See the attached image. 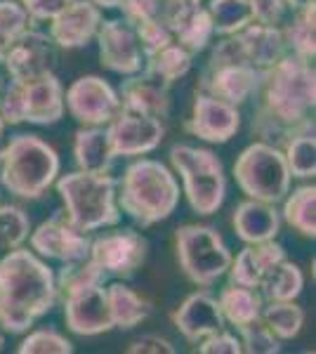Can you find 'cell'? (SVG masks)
Here are the masks:
<instances>
[{"label": "cell", "mask_w": 316, "mask_h": 354, "mask_svg": "<svg viewBox=\"0 0 316 354\" xmlns=\"http://www.w3.org/2000/svg\"><path fill=\"white\" fill-rule=\"evenodd\" d=\"M132 26H135L137 41H140V45H142V53H145V57L156 53V50H160V48H165V45L175 43L172 31L163 19H147V21H140V24H132Z\"/></svg>", "instance_id": "obj_40"}, {"label": "cell", "mask_w": 316, "mask_h": 354, "mask_svg": "<svg viewBox=\"0 0 316 354\" xmlns=\"http://www.w3.org/2000/svg\"><path fill=\"white\" fill-rule=\"evenodd\" d=\"M90 3H95L97 8H104V10H116V8H120V3L123 0H90Z\"/></svg>", "instance_id": "obj_50"}, {"label": "cell", "mask_w": 316, "mask_h": 354, "mask_svg": "<svg viewBox=\"0 0 316 354\" xmlns=\"http://www.w3.org/2000/svg\"><path fill=\"white\" fill-rule=\"evenodd\" d=\"M177 3H203V0H177Z\"/></svg>", "instance_id": "obj_53"}, {"label": "cell", "mask_w": 316, "mask_h": 354, "mask_svg": "<svg viewBox=\"0 0 316 354\" xmlns=\"http://www.w3.org/2000/svg\"><path fill=\"white\" fill-rule=\"evenodd\" d=\"M281 260H286V248L274 241V239L262 241V243H248L236 258H232V265H229V270H227L229 283L260 288L267 272Z\"/></svg>", "instance_id": "obj_23"}, {"label": "cell", "mask_w": 316, "mask_h": 354, "mask_svg": "<svg viewBox=\"0 0 316 354\" xmlns=\"http://www.w3.org/2000/svg\"><path fill=\"white\" fill-rule=\"evenodd\" d=\"M3 88H5V81H3V78H0V93H3Z\"/></svg>", "instance_id": "obj_54"}, {"label": "cell", "mask_w": 316, "mask_h": 354, "mask_svg": "<svg viewBox=\"0 0 316 354\" xmlns=\"http://www.w3.org/2000/svg\"><path fill=\"white\" fill-rule=\"evenodd\" d=\"M316 0L309 5H304L302 10H295V17L281 28L284 33L286 50L290 55L300 57L304 62H314L316 57Z\"/></svg>", "instance_id": "obj_30"}, {"label": "cell", "mask_w": 316, "mask_h": 354, "mask_svg": "<svg viewBox=\"0 0 316 354\" xmlns=\"http://www.w3.org/2000/svg\"><path fill=\"white\" fill-rule=\"evenodd\" d=\"M260 288H262V298L267 302L297 300L304 288V274L295 262L281 260L267 272V277L262 279Z\"/></svg>", "instance_id": "obj_32"}, {"label": "cell", "mask_w": 316, "mask_h": 354, "mask_svg": "<svg viewBox=\"0 0 316 354\" xmlns=\"http://www.w3.org/2000/svg\"><path fill=\"white\" fill-rule=\"evenodd\" d=\"M281 220H286V225H290L302 236L314 239L316 236V187L302 185L286 194Z\"/></svg>", "instance_id": "obj_31"}, {"label": "cell", "mask_w": 316, "mask_h": 354, "mask_svg": "<svg viewBox=\"0 0 316 354\" xmlns=\"http://www.w3.org/2000/svg\"><path fill=\"white\" fill-rule=\"evenodd\" d=\"M64 106L80 125H106L120 109V97L104 78L90 73L68 85Z\"/></svg>", "instance_id": "obj_11"}, {"label": "cell", "mask_w": 316, "mask_h": 354, "mask_svg": "<svg viewBox=\"0 0 316 354\" xmlns=\"http://www.w3.org/2000/svg\"><path fill=\"white\" fill-rule=\"evenodd\" d=\"M10 73V83H26L53 73L57 64V45L43 31L28 28L17 36L3 59Z\"/></svg>", "instance_id": "obj_12"}, {"label": "cell", "mask_w": 316, "mask_h": 354, "mask_svg": "<svg viewBox=\"0 0 316 354\" xmlns=\"http://www.w3.org/2000/svg\"><path fill=\"white\" fill-rule=\"evenodd\" d=\"M73 161H76L78 170H85V173H109L111 170L116 156L109 145L106 125H83L73 135Z\"/></svg>", "instance_id": "obj_25"}, {"label": "cell", "mask_w": 316, "mask_h": 354, "mask_svg": "<svg viewBox=\"0 0 316 354\" xmlns=\"http://www.w3.org/2000/svg\"><path fill=\"white\" fill-rule=\"evenodd\" d=\"M260 104L252 118V133L262 142L281 147L288 135L314 123L316 73L312 62L284 55L272 66L262 68Z\"/></svg>", "instance_id": "obj_1"}, {"label": "cell", "mask_w": 316, "mask_h": 354, "mask_svg": "<svg viewBox=\"0 0 316 354\" xmlns=\"http://www.w3.org/2000/svg\"><path fill=\"white\" fill-rule=\"evenodd\" d=\"M180 182L168 165L154 158H137L116 182V201L120 213L142 227L168 220L180 205Z\"/></svg>", "instance_id": "obj_3"}, {"label": "cell", "mask_w": 316, "mask_h": 354, "mask_svg": "<svg viewBox=\"0 0 316 354\" xmlns=\"http://www.w3.org/2000/svg\"><path fill=\"white\" fill-rule=\"evenodd\" d=\"M125 352L128 354H175L177 347L172 345L168 338H163V335L147 333L132 340Z\"/></svg>", "instance_id": "obj_47"}, {"label": "cell", "mask_w": 316, "mask_h": 354, "mask_svg": "<svg viewBox=\"0 0 316 354\" xmlns=\"http://www.w3.org/2000/svg\"><path fill=\"white\" fill-rule=\"evenodd\" d=\"M149 243L135 230H116L90 241L88 258L106 277H132L147 260Z\"/></svg>", "instance_id": "obj_10"}, {"label": "cell", "mask_w": 316, "mask_h": 354, "mask_svg": "<svg viewBox=\"0 0 316 354\" xmlns=\"http://www.w3.org/2000/svg\"><path fill=\"white\" fill-rule=\"evenodd\" d=\"M239 330V340L243 352L248 354H279L281 352V340L272 330L267 328V324L262 322H252L248 326H241Z\"/></svg>", "instance_id": "obj_39"}, {"label": "cell", "mask_w": 316, "mask_h": 354, "mask_svg": "<svg viewBox=\"0 0 316 354\" xmlns=\"http://www.w3.org/2000/svg\"><path fill=\"white\" fill-rule=\"evenodd\" d=\"M241 45H243L245 59L250 66L255 68H267L274 62H279L286 55V43H284V33L279 26H267V24H257L250 21L245 28H241L236 33Z\"/></svg>", "instance_id": "obj_26"}, {"label": "cell", "mask_w": 316, "mask_h": 354, "mask_svg": "<svg viewBox=\"0 0 316 354\" xmlns=\"http://www.w3.org/2000/svg\"><path fill=\"white\" fill-rule=\"evenodd\" d=\"M24 100V123L33 125H55L64 118V85L53 73L26 83H17Z\"/></svg>", "instance_id": "obj_21"}, {"label": "cell", "mask_w": 316, "mask_h": 354, "mask_svg": "<svg viewBox=\"0 0 316 354\" xmlns=\"http://www.w3.org/2000/svg\"><path fill=\"white\" fill-rule=\"evenodd\" d=\"M284 151L286 165L290 170V177L297 180H309L316 175V137H314V123L304 125L295 130L284 140L279 147Z\"/></svg>", "instance_id": "obj_29"}, {"label": "cell", "mask_w": 316, "mask_h": 354, "mask_svg": "<svg viewBox=\"0 0 316 354\" xmlns=\"http://www.w3.org/2000/svg\"><path fill=\"white\" fill-rule=\"evenodd\" d=\"M145 59L147 62L142 68H147L154 76L163 78V81L170 85L175 81H180V78H185L194 66V55L177 43L165 45V48L156 50V53H151L149 57H145Z\"/></svg>", "instance_id": "obj_33"}, {"label": "cell", "mask_w": 316, "mask_h": 354, "mask_svg": "<svg viewBox=\"0 0 316 354\" xmlns=\"http://www.w3.org/2000/svg\"><path fill=\"white\" fill-rule=\"evenodd\" d=\"M234 177L245 196L267 203L284 201L292 182L284 151L262 140L252 142L239 153L234 163Z\"/></svg>", "instance_id": "obj_8"}, {"label": "cell", "mask_w": 316, "mask_h": 354, "mask_svg": "<svg viewBox=\"0 0 316 354\" xmlns=\"http://www.w3.org/2000/svg\"><path fill=\"white\" fill-rule=\"evenodd\" d=\"M64 322L76 335H100L113 328L104 283L76 288L64 293Z\"/></svg>", "instance_id": "obj_16"}, {"label": "cell", "mask_w": 316, "mask_h": 354, "mask_svg": "<svg viewBox=\"0 0 316 354\" xmlns=\"http://www.w3.org/2000/svg\"><path fill=\"white\" fill-rule=\"evenodd\" d=\"M31 250L40 255L43 260H57V262H76L88 258L90 253V239L88 234L78 232L71 222L66 220L64 213H57L50 220L40 225L28 234Z\"/></svg>", "instance_id": "obj_13"}, {"label": "cell", "mask_w": 316, "mask_h": 354, "mask_svg": "<svg viewBox=\"0 0 316 354\" xmlns=\"http://www.w3.org/2000/svg\"><path fill=\"white\" fill-rule=\"evenodd\" d=\"M106 300L109 310H111L113 328L132 330L140 326L142 322H147L149 314H151V305L130 286H125V283L116 281L111 286H106Z\"/></svg>", "instance_id": "obj_28"}, {"label": "cell", "mask_w": 316, "mask_h": 354, "mask_svg": "<svg viewBox=\"0 0 316 354\" xmlns=\"http://www.w3.org/2000/svg\"><path fill=\"white\" fill-rule=\"evenodd\" d=\"M59 298L55 272L28 248L5 250L0 258V328L26 333L38 319L53 312Z\"/></svg>", "instance_id": "obj_2"}, {"label": "cell", "mask_w": 316, "mask_h": 354, "mask_svg": "<svg viewBox=\"0 0 316 354\" xmlns=\"http://www.w3.org/2000/svg\"><path fill=\"white\" fill-rule=\"evenodd\" d=\"M33 21H50L73 0H19Z\"/></svg>", "instance_id": "obj_48"}, {"label": "cell", "mask_w": 316, "mask_h": 354, "mask_svg": "<svg viewBox=\"0 0 316 354\" xmlns=\"http://www.w3.org/2000/svg\"><path fill=\"white\" fill-rule=\"evenodd\" d=\"M31 24H33V19L28 17L24 5L17 3V0H0V31L8 33L15 41L17 36L28 31Z\"/></svg>", "instance_id": "obj_41"}, {"label": "cell", "mask_w": 316, "mask_h": 354, "mask_svg": "<svg viewBox=\"0 0 316 354\" xmlns=\"http://www.w3.org/2000/svg\"><path fill=\"white\" fill-rule=\"evenodd\" d=\"M102 24V10L90 0H73L55 19H50L53 43L62 50H78L95 41Z\"/></svg>", "instance_id": "obj_18"}, {"label": "cell", "mask_w": 316, "mask_h": 354, "mask_svg": "<svg viewBox=\"0 0 316 354\" xmlns=\"http://www.w3.org/2000/svg\"><path fill=\"white\" fill-rule=\"evenodd\" d=\"M262 71L250 64H232L220 68H205L201 78V93H208L234 106L245 104L260 90Z\"/></svg>", "instance_id": "obj_19"}, {"label": "cell", "mask_w": 316, "mask_h": 354, "mask_svg": "<svg viewBox=\"0 0 316 354\" xmlns=\"http://www.w3.org/2000/svg\"><path fill=\"white\" fill-rule=\"evenodd\" d=\"M160 19L168 24L177 45H182L192 55L203 53L210 45L215 28L208 15V8L201 3H177V0H163Z\"/></svg>", "instance_id": "obj_17"}, {"label": "cell", "mask_w": 316, "mask_h": 354, "mask_svg": "<svg viewBox=\"0 0 316 354\" xmlns=\"http://www.w3.org/2000/svg\"><path fill=\"white\" fill-rule=\"evenodd\" d=\"M19 354H71L73 342L55 328H38L28 333L17 347Z\"/></svg>", "instance_id": "obj_38"}, {"label": "cell", "mask_w": 316, "mask_h": 354, "mask_svg": "<svg viewBox=\"0 0 316 354\" xmlns=\"http://www.w3.org/2000/svg\"><path fill=\"white\" fill-rule=\"evenodd\" d=\"M31 234V220L21 205H0V250H12L24 245Z\"/></svg>", "instance_id": "obj_36"}, {"label": "cell", "mask_w": 316, "mask_h": 354, "mask_svg": "<svg viewBox=\"0 0 316 354\" xmlns=\"http://www.w3.org/2000/svg\"><path fill=\"white\" fill-rule=\"evenodd\" d=\"M5 133V121H3V116H0V137H3Z\"/></svg>", "instance_id": "obj_52"}, {"label": "cell", "mask_w": 316, "mask_h": 354, "mask_svg": "<svg viewBox=\"0 0 316 354\" xmlns=\"http://www.w3.org/2000/svg\"><path fill=\"white\" fill-rule=\"evenodd\" d=\"M196 350L201 354H241L243 352V347H241V340L236 335L227 333L224 328L215 330V333L205 335L203 340L196 342Z\"/></svg>", "instance_id": "obj_44"}, {"label": "cell", "mask_w": 316, "mask_h": 354, "mask_svg": "<svg viewBox=\"0 0 316 354\" xmlns=\"http://www.w3.org/2000/svg\"><path fill=\"white\" fill-rule=\"evenodd\" d=\"M284 3H286V8H290L292 12H295V10H302L304 5L314 3V0H284Z\"/></svg>", "instance_id": "obj_51"}, {"label": "cell", "mask_w": 316, "mask_h": 354, "mask_svg": "<svg viewBox=\"0 0 316 354\" xmlns=\"http://www.w3.org/2000/svg\"><path fill=\"white\" fill-rule=\"evenodd\" d=\"M281 222L284 220H281V210H277V203L257 201V198L241 201L232 215L234 232L243 243H262L277 239Z\"/></svg>", "instance_id": "obj_24"}, {"label": "cell", "mask_w": 316, "mask_h": 354, "mask_svg": "<svg viewBox=\"0 0 316 354\" xmlns=\"http://www.w3.org/2000/svg\"><path fill=\"white\" fill-rule=\"evenodd\" d=\"M0 116L5 125L24 123V100H21V88L17 83H10L0 93Z\"/></svg>", "instance_id": "obj_43"}, {"label": "cell", "mask_w": 316, "mask_h": 354, "mask_svg": "<svg viewBox=\"0 0 316 354\" xmlns=\"http://www.w3.org/2000/svg\"><path fill=\"white\" fill-rule=\"evenodd\" d=\"M57 194L64 203L66 220L78 232L90 234L104 227H116L120 222V208L116 201V180L109 173H73L59 175L55 180Z\"/></svg>", "instance_id": "obj_5"}, {"label": "cell", "mask_w": 316, "mask_h": 354, "mask_svg": "<svg viewBox=\"0 0 316 354\" xmlns=\"http://www.w3.org/2000/svg\"><path fill=\"white\" fill-rule=\"evenodd\" d=\"M102 66L120 76H132L145 66V53L137 41L135 26L128 19H102L97 31Z\"/></svg>", "instance_id": "obj_14"}, {"label": "cell", "mask_w": 316, "mask_h": 354, "mask_svg": "<svg viewBox=\"0 0 316 354\" xmlns=\"http://www.w3.org/2000/svg\"><path fill=\"white\" fill-rule=\"evenodd\" d=\"M220 310L224 322H229L232 326H248L252 322H260L262 319V307L264 298L257 288L248 286H236V283H229L220 290Z\"/></svg>", "instance_id": "obj_27"}, {"label": "cell", "mask_w": 316, "mask_h": 354, "mask_svg": "<svg viewBox=\"0 0 316 354\" xmlns=\"http://www.w3.org/2000/svg\"><path fill=\"white\" fill-rule=\"evenodd\" d=\"M175 258L194 286L208 288L227 274L232 250L210 225H182L175 232Z\"/></svg>", "instance_id": "obj_7"}, {"label": "cell", "mask_w": 316, "mask_h": 354, "mask_svg": "<svg viewBox=\"0 0 316 354\" xmlns=\"http://www.w3.org/2000/svg\"><path fill=\"white\" fill-rule=\"evenodd\" d=\"M104 279H106V274L102 272L90 258H83L76 262H64V267L59 270V274H55L57 290H59L62 295L68 293V290L93 286V283H104Z\"/></svg>", "instance_id": "obj_37"}, {"label": "cell", "mask_w": 316, "mask_h": 354, "mask_svg": "<svg viewBox=\"0 0 316 354\" xmlns=\"http://www.w3.org/2000/svg\"><path fill=\"white\" fill-rule=\"evenodd\" d=\"M59 153L38 135H15L0 149V185L17 198L36 201L59 177Z\"/></svg>", "instance_id": "obj_4"}, {"label": "cell", "mask_w": 316, "mask_h": 354, "mask_svg": "<svg viewBox=\"0 0 316 354\" xmlns=\"http://www.w3.org/2000/svg\"><path fill=\"white\" fill-rule=\"evenodd\" d=\"M120 10H123V19H128L130 24H140L147 19H160L163 0H123Z\"/></svg>", "instance_id": "obj_46"}, {"label": "cell", "mask_w": 316, "mask_h": 354, "mask_svg": "<svg viewBox=\"0 0 316 354\" xmlns=\"http://www.w3.org/2000/svg\"><path fill=\"white\" fill-rule=\"evenodd\" d=\"M241 128L239 106L222 102L208 93H196L192 104V113L185 121V130L192 137H198L210 145H224L236 137Z\"/></svg>", "instance_id": "obj_15"}, {"label": "cell", "mask_w": 316, "mask_h": 354, "mask_svg": "<svg viewBox=\"0 0 316 354\" xmlns=\"http://www.w3.org/2000/svg\"><path fill=\"white\" fill-rule=\"evenodd\" d=\"M170 163L182 177V194L196 215H215L227 198V175L220 158L210 149L189 145H175L170 149Z\"/></svg>", "instance_id": "obj_6"}, {"label": "cell", "mask_w": 316, "mask_h": 354, "mask_svg": "<svg viewBox=\"0 0 316 354\" xmlns=\"http://www.w3.org/2000/svg\"><path fill=\"white\" fill-rule=\"evenodd\" d=\"M172 324L182 333V338L196 345L205 335L224 328L227 322L222 317L217 298H212L208 290H196V293L187 295L180 302V307L172 312Z\"/></svg>", "instance_id": "obj_22"}, {"label": "cell", "mask_w": 316, "mask_h": 354, "mask_svg": "<svg viewBox=\"0 0 316 354\" xmlns=\"http://www.w3.org/2000/svg\"><path fill=\"white\" fill-rule=\"evenodd\" d=\"M120 106L132 111L147 113L154 118H168L172 109L170 100V83H165L163 78L149 73L147 68L132 73L120 83Z\"/></svg>", "instance_id": "obj_20"}, {"label": "cell", "mask_w": 316, "mask_h": 354, "mask_svg": "<svg viewBox=\"0 0 316 354\" xmlns=\"http://www.w3.org/2000/svg\"><path fill=\"white\" fill-rule=\"evenodd\" d=\"M3 345H5V338H3V335H0V350H3Z\"/></svg>", "instance_id": "obj_55"}, {"label": "cell", "mask_w": 316, "mask_h": 354, "mask_svg": "<svg viewBox=\"0 0 316 354\" xmlns=\"http://www.w3.org/2000/svg\"><path fill=\"white\" fill-rule=\"evenodd\" d=\"M10 45H12V38H10L8 33L0 31V64H3V59H5V55H8Z\"/></svg>", "instance_id": "obj_49"}, {"label": "cell", "mask_w": 316, "mask_h": 354, "mask_svg": "<svg viewBox=\"0 0 316 354\" xmlns=\"http://www.w3.org/2000/svg\"><path fill=\"white\" fill-rule=\"evenodd\" d=\"M232 64H248L243 45H241L236 33L224 36V41L217 43L208 57V68H220V66H232Z\"/></svg>", "instance_id": "obj_42"}, {"label": "cell", "mask_w": 316, "mask_h": 354, "mask_svg": "<svg viewBox=\"0 0 316 354\" xmlns=\"http://www.w3.org/2000/svg\"><path fill=\"white\" fill-rule=\"evenodd\" d=\"M262 322L279 340H292L304 326V310L295 300H274L262 307Z\"/></svg>", "instance_id": "obj_34"}, {"label": "cell", "mask_w": 316, "mask_h": 354, "mask_svg": "<svg viewBox=\"0 0 316 354\" xmlns=\"http://www.w3.org/2000/svg\"><path fill=\"white\" fill-rule=\"evenodd\" d=\"M106 135L113 156L135 158L158 149L165 135V125L160 118L120 106L116 116L106 123Z\"/></svg>", "instance_id": "obj_9"}, {"label": "cell", "mask_w": 316, "mask_h": 354, "mask_svg": "<svg viewBox=\"0 0 316 354\" xmlns=\"http://www.w3.org/2000/svg\"><path fill=\"white\" fill-rule=\"evenodd\" d=\"M208 15L217 36H232L252 21L248 0H210Z\"/></svg>", "instance_id": "obj_35"}, {"label": "cell", "mask_w": 316, "mask_h": 354, "mask_svg": "<svg viewBox=\"0 0 316 354\" xmlns=\"http://www.w3.org/2000/svg\"><path fill=\"white\" fill-rule=\"evenodd\" d=\"M248 5L252 21L267 26H279L286 17V10H288L284 0H248Z\"/></svg>", "instance_id": "obj_45"}]
</instances>
